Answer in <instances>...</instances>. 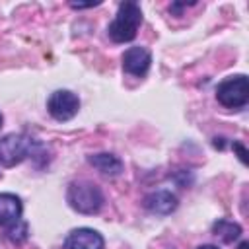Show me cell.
<instances>
[{
	"instance_id": "1",
	"label": "cell",
	"mask_w": 249,
	"mask_h": 249,
	"mask_svg": "<svg viewBox=\"0 0 249 249\" xmlns=\"http://www.w3.org/2000/svg\"><path fill=\"white\" fill-rule=\"evenodd\" d=\"M142 23V10L136 2H121L115 19L109 23V37L115 43H128L136 37V31Z\"/></svg>"
},
{
	"instance_id": "2",
	"label": "cell",
	"mask_w": 249,
	"mask_h": 249,
	"mask_svg": "<svg viewBox=\"0 0 249 249\" xmlns=\"http://www.w3.org/2000/svg\"><path fill=\"white\" fill-rule=\"evenodd\" d=\"M66 200L80 214H97L103 206V193L91 181H74L68 185Z\"/></svg>"
},
{
	"instance_id": "3",
	"label": "cell",
	"mask_w": 249,
	"mask_h": 249,
	"mask_svg": "<svg viewBox=\"0 0 249 249\" xmlns=\"http://www.w3.org/2000/svg\"><path fill=\"white\" fill-rule=\"evenodd\" d=\"M39 144L27 134H6L0 138V163L12 167L23 161L27 156H33Z\"/></svg>"
},
{
	"instance_id": "4",
	"label": "cell",
	"mask_w": 249,
	"mask_h": 249,
	"mask_svg": "<svg viewBox=\"0 0 249 249\" xmlns=\"http://www.w3.org/2000/svg\"><path fill=\"white\" fill-rule=\"evenodd\" d=\"M216 97L228 109L243 107L247 103V99H249V82H247V76L245 74H237V76H231V78L224 80L216 88Z\"/></svg>"
},
{
	"instance_id": "5",
	"label": "cell",
	"mask_w": 249,
	"mask_h": 249,
	"mask_svg": "<svg viewBox=\"0 0 249 249\" xmlns=\"http://www.w3.org/2000/svg\"><path fill=\"white\" fill-rule=\"evenodd\" d=\"M47 109L56 121H70L80 109V99L70 89H56L49 95Z\"/></svg>"
},
{
	"instance_id": "6",
	"label": "cell",
	"mask_w": 249,
	"mask_h": 249,
	"mask_svg": "<svg viewBox=\"0 0 249 249\" xmlns=\"http://www.w3.org/2000/svg\"><path fill=\"white\" fill-rule=\"evenodd\" d=\"M152 54L144 47H130L123 54V70L136 78H144L150 70Z\"/></svg>"
},
{
	"instance_id": "7",
	"label": "cell",
	"mask_w": 249,
	"mask_h": 249,
	"mask_svg": "<svg viewBox=\"0 0 249 249\" xmlns=\"http://www.w3.org/2000/svg\"><path fill=\"white\" fill-rule=\"evenodd\" d=\"M105 241L99 231L91 228H78L72 230L64 241L66 249H103Z\"/></svg>"
},
{
	"instance_id": "8",
	"label": "cell",
	"mask_w": 249,
	"mask_h": 249,
	"mask_svg": "<svg viewBox=\"0 0 249 249\" xmlns=\"http://www.w3.org/2000/svg\"><path fill=\"white\" fill-rule=\"evenodd\" d=\"M23 206L19 196L12 193H0V228H8L21 218Z\"/></svg>"
},
{
	"instance_id": "9",
	"label": "cell",
	"mask_w": 249,
	"mask_h": 249,
	"mask_svg": "<svg viewBox=\"0 0 249 249\" xmlns=\"http://www.w3.org/2000/svg\"><path fill=\"white\" fill-rule=\"evenodd\" d=\"M144 206L154 214H171L177 208V196L169 191H156L144 198Z\"/></svg>"
},
{
	"instance_id": "10",
	"label": "cell",
	"mask_w": 249,
	"mask_h": 249,
	"mask_svg": "<svg viewBox=\"0 0 249 249\" xmlns=\"http://www.w3.org/2000/svg\"><path fill=\"white\" fill-rule=\"evenodd\" d=\"M88 161L105 175H119L123 171V161L113 154H93L88 158Z\"/></svg>"
},
{
	"instance_id": "11",
	"label": "cell",
	"mask_w": 249,
	"mask_h": 249,
	"mask_svg": "<svg viewBox=\"0 0 249 249\" xmlns=\"http://www.w3.org/2000/svg\"><path fill=\"white\" fill-rule=\"evenodd\" d=\"M212 231L216 237H220L222 241L226 243H231L233 239H237L241 235V226L231 222V220H218L214 226H212Z\"/></svg>"
},
{
	"instance_id": "12",
	"label": "cell",
	"mask_w": 249,
	"mask_h": 249,
	"mask_svg": "<svg viewBox=\"0 0 249 249\" xmlns=\"http://www.w3.org/2000/svg\"><path fill=\"white\" fill-rule=\"evenodd\" d=\"M6 235L14 243H23L27 239V224L21 222V220H18L16 224H12V226L6 228Z\"/></svg>"
},
{
	"instance_id": "13",
	"label": "cell",
	"mask_w": 249,
	"mask_h": 249,
	"mask_svg": "<svg viewBox=\"0 0 249 249\" xmlns=\"http://www.w3.org/2000/svg\"><path fill=\"white\" fill-rule=\"evenodd\" d=\"M233 150L237 152L239 160H241L243 163H247V150H245V146H243V144H239V142H233Z\"/></svg>"
},
{
	"instance_id": "14",
	"label": "cell",
	"mask_w": 249,
	"mask_h": 249,
	"mask_svg": "<svg viewBox=\"0 0 249 249\" xmlns=\"http://www.w3.org/2000/svg\"><path fill=\"white\" fill-rule=\"evenodd\" d=\"M97 4H99V2H89V4H76V2H72L70 6H72V8H78V10H80V8H91V6H97Z\"/></svg>"
},
{
	"instance_id": "15",
	"label": "cell",
	"mask_w": 249,
	"mask_h": 249,
	"mask_svg": "<svg viewBox=\"0 0 249 249\" xmlns=\"http://www.w3.org/2000/svg\"><path fill=\"white\" fill-rule=\"evenodd\" d=\"M198 249H218V247L216 245H200Z\"/></svg>"
},
{
	"instance_id": "16",
	"label": "cell",
	"mask_w": 249,
	"mask_h": 249,
	"mask_svg": "<svg viewBox=\"0 0 249 249\" xmlns=\"http://www.w3.org/2000/svg\"><path fill=\"white\" fill-rule=\"evenodd\" d=\"M247 247H249V243H247V241H241V243H239V249H247Z\"/></svg>"
},
{
	"instance_id": "17",
	"label": "cell",
	"mask_w": 249,
	"mask_h": 249,
	"mask_svg": "<svg viewBox=\"0 0 249 249\" xmlns=\"http://www.w3.org/2000/svg\"><path fill=\"white\" fill-rule=\"evenodd\" d=\"M0 124H2V115H0Z\"/></svg>"
}]
</instances>
